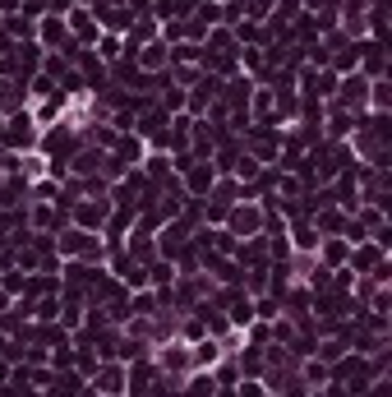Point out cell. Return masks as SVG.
<instances>
[{
    "instance_id": "cell-1",
    "label": "cell",
    "mask_w": 392,
    "mask_h": 397,
    "mask_svg": "<svg viewBox=\"0 0 392 397\" xmlns=\"http://www.w3.org/2000/svg\"><path fill=\"white\" fill-rule=\"evenodd\" d=\"M235 227H240V231H254V227H259V208H240V212H235Z\"/></svg>"
}]
</instances>
